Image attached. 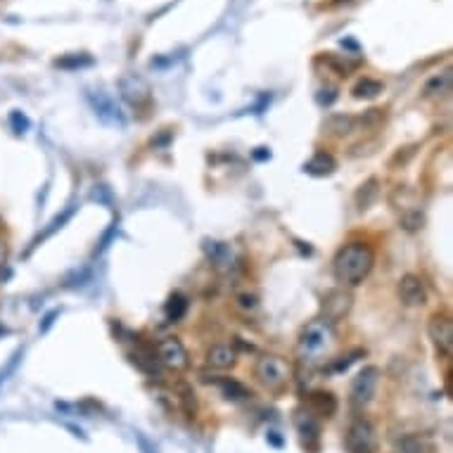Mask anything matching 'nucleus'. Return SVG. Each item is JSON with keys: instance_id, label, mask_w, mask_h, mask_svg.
<instances>
[{"instance_id": "f257e3e1", "label": "nucleus", "mask_w": 453, "mask_h": 453, "mask_svg": "<svg viewBox=\"0 0 453 453\" xmlns=\"http://www.w3.org/2000/svg\"><path fill=\"white\" fill-rule=\"evenodd\" d=\"M375 266V252L368 242H349L333 259V273L340 285L356 287L370 275Z\"/></svg>"}, {"instance_id": "f03ea898", "label": "nucleus", "mask_w": 453, "mask_h": 453, "mask_svg": "<svg viewBox=\"0 0 453 453\" xmlns=\"http://www.w3.org/2000/svg\"><path fill=\"white\" fill-rule=\"evenodd\" d=\"M254 377L266 389L280 391L289 382V366L285 358L278 354H263L254 363Z\"/></svg>"}, {"instance_id": "7ed1b4c3", "label": "nucleus", "mask_w": 453, "mask_h": 453, "mask_svg": "<svg viewBox=\"0 0 453 453\" xmlns=\"http://www.w3.org/2000/svg\"><path fill=\"white\" fill-rule=\"evenodd\" d=\"M154 356H157L159 366H164L171 373H185L190 368V354L178 337H164L161 342H157Z\"/></svg>"}, {"instance_id": "20e7f679", "label": "nucleus", "mask_w": 453, "mask_h": 453, "mask_svg": "<svg viewBox=\"0 0 453 453\" xmlns=\"http://www.w3.org/2000/svg\"><path fill=\"white\" fill-rule=\"evenodd\" d=\"M377 382H380V368L366 366L363 370H358L356 377L351 380V389H349V401L356 411L366 408V406L373 401Z\"/></svg>"}, {"instance_id": "39448f33", "label": "nucleus", "mask_w": 453, "mask_h": 453, "mask_svg": "<svg viewBox=\"0 0 453 453\" xmlns=\"http://www.w3.org/2000/svg\"><path fill=\"white\" fill-rule=\"evenodd\" d=\"M344 446H347L349 453H375L377 451L375 425L370 420H366V418H356L347 430Z\"/></svg>"}, {"instance_id": "423d86ee", "label": "nucleus", "mask_w": 453, "mask_h": 453, "mask_svg": "<svg viewBox=\"0 0 453 453\" xmlns=\"http://www.w3.org/2000/svg\"><path fill=\"white\" fill-rule=\"evenodd\" d=\"M333 337H335L333 335V326H328L326 321L309 323V326L304 328L302 335H299V349H302V354H306V356L321 354V351H326L330 347Z\"/></svg>"}, {"instance_id": "0eeeda50", "label": "nucleus", "mask_w": 453, "mask_h": 453, "mask_svg": "<svg viewBox=\"0 0 453 453\" xmlns=\"http://www.w3.org/2000/svg\"><path fill=\"white\" fill-rule=\"evenodd\" d=\"M117 88H119L121 100L131 107H138V110L145 105H150V100H152L150 84H147L143 76H138V74H124V76L117 81Z\"/></svg>"}, {"instance_id": "6e6552de", "label": "nucleus", "mask_w": 453, "mask_h": 453, "mask_svg": "<svg viewBox=\"0 0 453 453\" xmlns=\"http://www.w3.org/2000/svg\"><path fill=\"white\" fill-rule=\"evenodd\" d=\"M428 335L435 344L437 354L442 358H451L453 354V321L449 314H435L428 323Z\"/></svg>"}, {"instance_id": "1a4fd4ad", "label": "nucleus", "mask_w": 453, "mask_h": 453, "mask_svg": "<svg viewBox=\"0 0 453 453\" xmlns=\"http://www.w3.org/2000/svg\"><path fill=\"white\" fill-rule=\"evenodd\" d=\"M351 294L347 289H330V292L323 297V304H321V311H323V319L328 326H333V323H340L342 319H347V314L351 311Z\"/></svg>"}, {"instance_id": "9d476101", "label": "nucleus", "mask_w": 453, "mask_h": 453, "mask_svg": "<svg viewBox=\"0 0 453 453\" xmlns=\"http://www.w3.org/2000/svg\"><path fill=\"white\" fill-rule=\"evenodd\" d=\"M398 299H401L406 306L415 309L423 306L428 302V289H425V282L413 273H406L401 280H398Z\"/></svg>"}, {"instance_id": "9b49d317", "label": "nucleus", "mask_w": 453, "mask_h": 453, "mask_svg": "<svg viewBox=\"0 0 453 453\" xmlns=\"http://www.w3.org/2000/svg\"><path fill=\"white\" fill-rule=\"evenodd\" d=\"M202 252H205L207 259L212 261V266H216L219 270H231L235 266V252L228 242L207 238L202 242Z\"/></svg>"}, {"instance_id": "f8f14e48", "label": "nucleus", "mask_w": 453, "mask_h": 453, "mask_svg": "<svg viewBox=\"0 0 453 453\" xmlns=\"http://www.w3.org/2000/svg\"><path fill=\"white\" fill-rule=\"evenodd\" d=\"M88 100H91L93 110H96V114L105 121V124H117V126L124 124V117H121L119 105L114 103L107 93H91Z\"/></svg>"}, {"instance_id": "ddd939ff", "label": "nucleus", "mask_w": 453, "mask_h": 453, "mask_svg": "<svg viewBox=\"0 0 453 453\" xmlns=\"http://www.w3.org/2000/svg\"><path fill=\"white\" fill-rule=\"evenodd\" d=\"M306 411L319 418H333L337 413V398L333 391H314L306 398Z\"/></svg>"}, {"instance_id": "4468645a", "label": "nucleus", "mask_w": 453, "mask_h": 453, "mask_svg": "<svg viewBox=\"0 0 453 453\" xmlns=\"http://www.w3.org/2000/svg\"><path fill=\"white\" fill-rule=\"evenodd\" d=\"M238 363V351L231 344H214L207 351V366L214 370H228Z\"/></svg>"}, {"instance_id": "2eb2a0df", "label": "nucleus", "mask_w": 453, "mask_h": 453, "mask_svg": "<svg viewBox=\"0 0 453 453\" xmlns=\"http://www.w3.org/2000/svg\"><path fill=\"white\" fill-rule=\"evenodd\" d=\"M294 425H297V432H299L304 446H306V449H316V444H319V439H321V423L316 420V415H311L309 411L306 413H299L294 418Z\"/></svg>"}, {"instance_id": "dca6fc26", "label": "nucleus", "mask_w": 453, "mask_h": 453, "mask_svg": "<svg viewBox=\"0 0 453 453\" xmlns=\"http://www.w3.org/2000/svg\"><path fill=\"white\" fill-rule=\"evenodd\" d=\"M358 126V119L351 117V114H330L326 119V124H323V131L335 135V138H347L356 131Z\"/></svg>"}, {"instance_id": "f3484780", "label": "nucleus", "mask_w": 453, "mask_h": 453, "mask_svg": "<svg viewBox=\"0 0 453 453\" xmlns=\"http://www.w3.org/2000/svg\"><path fill=\"white\" fill-rule=\"evenodd\" d=\"M335 168H337V161L333 154H328V152H316L314 157L304 164V171L309 176H330V173H335Z\"/></svg>"}, {"instance_id": "a211bd4d", "label": "nucleus", "mask_w": 453, "mask_h": 453, "mask_svg": "<svg viewBox=\"0 0 453 453\" xmlns=\"http://www.w3.org/2000/svg\"><path fill=\"white\" fill-rule=\"evenodd\" d=\"M377 195H380V180L377 178H368L366 183H363L361 188H358V193H356V207L361 209H368V207H373V202L377 200Z\"/></svg>"}, {"instance_id": "6ab92c4d", "label": "nucleus", "mask_w": 453, "mask_h": 453, "mask_svg": "<svg viewBox=\"0 0 453 453\" xmlns=\"http://www.w3.org/2000/svg\"><path fill=\"white\" fill-rule=\"evenodd\" d=\"M216 384L221 387L223 396L233 398V401H242V398L252 396V389H247L245 384L238 382V380H233V377H221V380H216Z\"/></svg>"}, {"instance_id": "aec40b11", "label": "nucleus", "mask_w": 453, "mask_h": 453, "mask_svg": "<svg viewBox=\"0 0 453 453\" xmlns=\"http://www.w3.org/2000/svg\"><path fill=\"white\" fill-rule=\"evenodd\" d=\"M164 314L171 323H178L188 314V297L180 292H173L164 304Z\"/></svg>"}, {"instance_id": "412c9836", "label": "nucleus", "mask_w": 453, "mask_h": 453, "mask_svg": "<svg viewBox=\"0 0 453 453\" xmlns=\"http://www.w3.org/2000/svg\"><path fill=\"white\" fill-rule=\"evenodd\" d=\"M398 451L401 453H432L435 451V446L425 435H408L401 439V444H398Z\"/></svg>"}, {"instance_id": "4be33fe9", "label": "nucleus", "mask_w": 453, "mask_h": 453, "mask_svg": "<svg viewBox=\"0 0 453 453\" xmlns=\"http://www.w3.org/2000/svg\"><path fill=\"white\" fill-rule=\"evenodd\" d=\"M384 91V84L382 81H377V79H361L358 81V84L354 86V98L356 100H373V98H377L380 96V93Z\"/></svg>"}, {"instance_id": "5701e85b", "label": "nucleus", "mask_w": 453, "mask_h": 453, "mask_svg": "<svg viewBox=\"0 0 453 453\" xmlns=\"http://www.w3.org/2000/svg\"><path fill=\"white\" fill-rule=\"evenodd\" d=\"M133 363L138 366L143 373L152 375V377H159V361L157 356H154V351H147V349H138L135 354H131Z\"/></svg>"}, {"instance_id": "b1692460", "label": "nucleus", "mask_w": 453, "mask_h": 453, "mask_svg": "<svg viewBox=\"0 0 453 453\" xmlns=\"http://www.w3.org/2000/svg\"><path fill=\"white\" fill-rule=\"evenodd\" d=\"M449 91H451V71H444L428 81V86H425V98H439V96H446Z\"/></svg>"}, {"instance_id": "393cba45", "label": "nucleus", "mask_w": 453, "mask_h": 453, "mask_svg": "<svg viewBox=\"0 0 453 453\" xmlns=\"http://www.w3.org/2000/svg\"><path fill=\"white\" fill-rule=\"evenodd\" d=\"M93 62H96V59L86 55V52H74V55L59 57L55 67H59V69H84V67H93Z\"/></svg>"}, {"instance_id": "a878e982", "label": "nucleus", "mask_w": 453, "mask_h": 453, "mask_svg": "<svg viewBox=\"0 0 453 453\" xmlns=\"http://www.w3.org/2000/svg\"><path fill=\"white\" fill-rule=\"evenodd\" d=\"M235 306H238L245 316L256 314V311H259V297L252 292H238L235 294Z\"/></svg>"}, {"instance_id": "bb28decb", "label": "nucleus", "mask_w": 453, "mask_h": 453, "mask_svg": "<svg viewBox=\"0 0 453 453\" xmlns=\"http://www.w3.org/2000/svg\"><path fill=\"white\" fill-rule=\"evenodd\" d=\"M423 214L418 212V209H413V212H406L403 216H401V226L406 228V231L408 233H413V231H418V228L423 226Z\"/></svg>"}, {"instance_id": "cd10ccee", "label": "nucleus", "mask_w": 453, "mask_h": 453, "mask_svg": "<svg viewBox=\"0 0 453 453\" xmlns=\"http://www.w3.org/2000/svg\"><path fill=\"white\" fill-rule=\"evenodd\" d=\"M316 100H319V105H323V107L333 105L335 100H337V88H333V86H328V88H321V91H319V96H316Z\"/></svg>"}, {"instance_id": "c85d7f7f", "label": "nucleus", "mask_w": 453, "mask_h": 453, "mask_svg": "<svg viewBox=\"0 0 453 453\" xmlns=\"http://www.w3.org/2000/svg\"><path fill=\"white\" fill-rule=\"evenodd\" d=\"M358 356H363V349H354V351H349L347 356H342V361H337L335 363V370H347L351 363L356 361Z\"/></svg>"}, {"instance_id": "c756f323", "label": "nucleus", "mask_w": 453, "mask_h": 453, "mask_svg": "<svg viewBox=\"0 0 453 453\" xmlns=\"http://www.w3.org/2000/svg\"><path fill=\"white\" fill-rule=\"evenodd\" d=\"M10 121H12V126H15L17 133H24L26 128H29V119H26L22 112H12L10 114Z\"/></svg>"}, {"instance_id": "7c9ffc66", "label": "nucleus", "mask_w": 453, "mask_h": 453, "mask_svg": "<svg viewBox=\"0 0 453 453\" xmlns=\"http://www.w3.org/2000/svg\"><path fill=\"white\" fill-rule=\"evenodd\" d=\"M138 444H140V449H143L145 453H152V449H150V444H147V439H145L143 435H138Z\"/></svg>"}, {"instance_id": "2f4dec72", "label": "nucleus", "mask_w": 453, "mask_h": 453, "mask_svg": "<svg viewBox=\"0 0 453 453\" xmlns=\"http://www.w3.org/2000/svg\"><path fill=\"white\" fill-rule=\"evenodd\" d=\"M5 259H8V247H5V242L0 240V266L5 263Z\"/></svg>"}, {"instance_id": "473e14b6", "label": "nucleus", "mask_w": 453, "mask_h": 453, "mask_svg": "<svg viewBox=\"0 0 453 453\" xmlns=\"http://www.w3.org/2000/svg\"><path fill=\"white\" fill-rule=\"evenodd\" d=\"M268 439H270V442H273L275 446H280V444H282V439L278 437V432H270V435H268Z\"/></svg>"}]
</instances>
